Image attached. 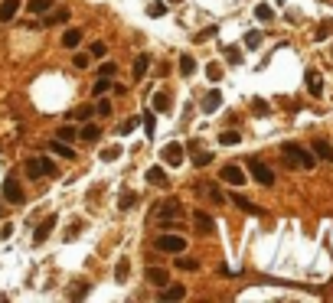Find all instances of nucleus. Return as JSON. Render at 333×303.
I'll list each match as a JSON object with an SVG mask.
<instances>
[{"label":"nucleus","instance_id":"1","mask_svg":"<svg viewBox=\"0 0 333 303\" xmlns=\"http://www.w3.org/2000/svg\"><path fill=\"white\" fill-rule=\"evenodd\" d=\"M281 154H284V160H287L291 166H301V170H314V163H317L314 150L301 147V144H294V140H287V144L281 147Z\"/></svg>","mask_w":333,"mask_h":303},{"label":"nucleus","instance_id":"2","mask_svg":"<svg viewBox=\"0 0 333 303\" xmlns=\"http://www.w3.org/2000/svg\"><path fill=\"white\" fill-rule=\"evenodd\" d=\"M183 219V206H180L177 199H164L160 206L154 209V222H160V225H177V222Z\"/></svg>","mask_w":333,"mask_h":303},{"label":"nucleus","instance_id":"3","mask_svg":"<svg viewBox=\"0 0 333 303\" xmlns=\"http://www.w3.org/2000/svg\"><path fill=\"white\" fill-rule=\"evenodd\" d=\"M26 176H33V180L56 176V163H52L49 157H33V160H26Z\"/></svg>","mask_w":333,"mask_h":303},{"label":"nucleus","instance_id":"4","mask_svg":"<svg viewBox=\"0 0 333 303\" xmlns=\"http://www.w3.org/2000/svg\"><path fill=\"white\" fill-rule=\"evenodd\" d=\"M248 173H251V180H255L258 186H275V170L268 163H262V160H248Z\"/></svg>","mask_w":333,"mask_h":303},{"label":"nucleus","instance_id":"5","mask_svg":"<svg viewBox=\"0 0 333 303\" xmlns=\"http://www.w3.org/2000/svg\"><path fill=\"white\" fill-rule=\"evenodd\" d=\"M154 248L157 251H170V254H183L186 251V238L183 235H157Z\"/></svg>","mask_w":333,"mask_h":303},{"label":"nucleus","instance_id":"6","mask_svg":"<svg viewBox=\"0 0 333 303\" xmlns=\"http://www.w3.org/2000/svg\"><path fill=\"white\" fill-rule=\"evenodd\" d=\"M4 199L13 202V206H23V186H20L16 176H7L4 180Z\"/></svg>","mask_w":333,"mask_h":303},{"label":"nucleus","instance_id":"7","mask_svg":"<svg viewBox=\"0 0 333 303\" xmlns=\"http://www.w3.org/2000/svg\"><path fill=\"white\" fill-rule=\"evenodd\" d=\"M219 180H222V183H229V186H242V183L248 180V176H245V170H242V166L226 163V166L219 170Z\"/></svg>","mask_w":333,"mask_h":303},{"label":"nucleus","instance_id":"8","mask_svg":"<svg viewBox=\"0 0 333 303\" xmlns=\"http://www.w3.org/2000/svg\"><path fill=\"white\" fill-rule=\"evenodd\" d=\"M160 157H164L167 166H180V163H183V157H186V147L173 140V144H167L164 150H160Z\"/></svg>","mask_w":333,"mask_h":303},{"label":"nucleus","instance_id":"9","mask_svg":"<svg viewBox=\"0 0 333 303\" xmlns=\"http://www.w3.org/2000/svg\"><path fill=\"white\" fill-rule=\"evenodd\" d=\"M144 180H147L150 186H160V189H167V186H170V176L164 173V166H150V170L144 173Z\"/></svg>","mask_w":333,"mask_h":303},{"label":"nucleus","instance_id":"10","mask_svg":"<svg viewBox=\"0 0 333 303\" xmlns=\"http://www.w3.org/2000/svg\"><path fill=\"white\" fill-rule=\"evenodd\" d=\"M200 108H203V114H216L222 108V95L216 92V88H212V92H206V98L200 101Z\"/></svg>","mask_w":333,"mask_h":303},{"label":"nucleus","instance_id":"11","mask_svg":"<svg viewBox=\"0 0 333 303\" xmlns=\"http://www.w3.org/2000/svg\"><path fill=\"white\" fill-rule=\"evenodd\" d=\"M310 150H314V157H320V160H327V163H333V144H330V140L317 137V140L310 144Z\"/></svg>","mask_w":333,"mask_h":303},{"label":"nucleus","instance_id":"12","mask_svg":"<svg viewBox=\"0 0 333 303\" xmlns=\"http://www.w3.org/2000/svg\"><path fill=\"white\" fill-rule=\"evenodd\" d=\"M56 222H59L56 215H49V219H43V222H40V228H36V235H33V242H36V245H43V242H46V238H49V231H52V228H56Z\"/></svg>","mask_w":333,"mask_h":303},{"label":"nucleus","instance_id":"13","mask_svg":"<svg viewBox=\"0 0 333 303\" xmlns=\"http://www.w3.org/2000/svg\"><path fill=\"white\" fill-rule=\"evenodd\" d=\"M193 222H196V231H200V235H212L216 231V222L206 215V212H193Z\"/></svg>","mask_w":333,"mask_h":303},{"label":"nucleus","instance_id":"14","mask_svg":"<svg viewBox=\"0 0 333 303\" xmlns=\"http://www.w3.org/2000/svg\"><path fill=\"white\" fill-rule=\"evenodd\" d=\"M304 82H307V92H310L314 98H320V95H323V78H320V72H314V69H310Z\"/></svg>","mask_w":333,"mask_h":303},{"label":"nucleus","instance_id":"15","mask_svg":"<svg viewBox=\"0 0 333 303\" xmlns=\"http://www.w3.org/2000/svg\"><path fill=\"white\" fill-rule=\"evenodd\" d=\"M16 10H20V0H4L0 4V23H10L16 16Z\"/></svg>","mask_w":333,"mask_h":303},{"label":"nucleus","instance_id":"16","mask_svg":"<svg viewBox=\"0 0 333 303\" xmlns=\"http://www.w3.org/2000/svg\"><path fill=\"white\" fill-rule=\"evenodd\" d=\"M49 150H56V154H59V157H66V160L75 157V147H72L69 140H59V137H56V140H49Z\"/></svg>","mask_w":333,"mask_h":303},{"label":"nucleus","instance_id":"17","mask_svg":"<svg viewBox=\"0 0 333 303\" xmlns=\"http://www.w3.org/2000/svg\"><path fill=\"white\" fill-rule=\"evenodd\" d=\"M196 189H200V192H206V196H209L212 202H219V206H222V202H226V196H222V189H219V186H216V183H200V186H196Z\"/></svg>","mask_w":333,"mask_h":303},{"label":"nucleus","instance_id":"18","mask_svg":"<svg viewBox=\"0 0 333 303\" xmlns=\"http://www.w3.org/2000/svg\"><path fill=\"white\" fill-rule=\"evenodd\" d=\"M147 69H150V56H144V52H141V56L134 59V82H141V78L147 75Z\"/></svg>","mask_w":333,"mask_h":303},{"label":"nucleus","instance_id":"19","mask_svg":"<svg viewBox=\"0 0 333 303\" xmlns=\"http://www.w3.org/2000/svg\"><path fill=\"white\" fill-rule=\"evenodd\" d=\"M232 202H236V206H239L242 212H248V215H262V209H258L255 202H248L245 196H232Z\"/></svg>","mask_w":333,"mask_h":303},{"label":"nucleus","instance_id":"20","mask_svg":"<svg viewBox=\"0 0 333 303\" xmlns=\"http://www.w3.org/2000/svg\"><path fill=\"white\" fill-rule=\"evenodd\" d=\"M79 42H82V30H66L62 33V46L66 49H75Z\"/></svg>","mask_w":333,"mask_h":303},{"label":"nucleus","instance_id":"21","mask_svg":"<svg viewBox=\"0 0 333 303\" xmlns=\"http://www.w3.org/2000/svg\"><path fill=\"white\" fill-rule=\"evenodd\" d=\"M196 72V59L190 56V52H186V56H180V75H183V78H190Z\"/></svg>","mask_w":333,"mask_h":303},{"label":"nucleus","instance_id":"22","mask_svg":"<svg viewBox=\"0 0 333 303\" xmlns=\"http://www.w3.org/2000/svg\"><path fill=\"white\" fill-rule=\"evenodd\" d=\"M147 280L154 284V287H167V271H160V267H147Z\"/></svg>","mask_w":333,"mask_h":303},{"label":"nucleus","instance_id":"23","mask_svg":"<svg viewBox=\"0 0 333 303\" xmlns=\"http://www.w3.org/2000/svg\"><path fill=\"white\" fill-rule=\"evenodd\" d=\"M134 206H138V192L124 189V192L118 196V209H124V212H128V209H134Z\"/></svg>","mask_w":333,"mask_h":303},{"label":"nucleus","instance_id":"24","mask_svg":"<svg viewBox=\"0 0 333 303\" xmlns=\"http://www.w3.org/2000/svg\"><path fill=\"white\" fill-rule=\"evenodd\" d=\"M164 300H183L186 297V287L183 284H173V287H164V293H160Z\"/></svg>","mask_w":333,"mask_h":303},{"label":"nucleus","instance_id":"25","mask_svg":"<svg viewBox=\"0 0 333 303\" xmlns=\"http://www.w3.org/2000/svg\"><path fill=\"white\" fill-rule=\"evenodd\" d=\"M141 124H144V131H147V137H154V134H157V114L154 111H144Z\"/></svg>","mask_w":333,"mask_h":303},{"label":"nucleus","instance_id":"26","mask_svg":"<svg viewBox=\"0 0 333 303\" xmlns=\"http://www.w3.org/2000/svg\"><path fill=\"white\" fill-rule=\"evenodd\" d=\"M128 274H131V264H128V257H121L118 267H114V280L124 284V280H128Z\"/></svg>","mask_w":333,"mask_h":303},{"label":"nucleus","instance_id":"27","mask_svg":"<svg viewBox=\"0 0 333 303\" xmlns=\"http://www.w3.org/2000/svg\"><path fill=\"white\" fill-rule=\"evenodd\" d=\"M255 20H262V23H271V20H275V10H271L268 4H258V7H255Z\"/></svg>","mask_w":333,"mask_h":303},{"label":"nucleus","instance_id":"28","mask_svg":"<svg viewBox=\"0 0 333 303\" xmlns=\"http://www.w3.org/2000/svg\"><path fill=\"white\" fill-rule=\"evenodd\" d=\"M239 140H242L239 131H222V134H219V144H222V147H232V144H239Z\"/></svg>","mask_w":333,"mask_h":303},{"label":"nucleus","instance_id":"29","mask_svg":"<svg viewBox=\"0 0 333 303\" xmlns=\"http://www.w3.org/2000/svg\"><path fill=\"white\" fill-rule=\"evenodd\" d=\"M88 56H92V59H105L108 56V46H105L102 39H95L92 46H88Z\"/></svg>","mask_w":333,"mask_h":303},{"label":"nucleus","instance_id":"30","mask_svg":"<svg viewBox=\"0 0 333 303\" xmlns=\"http://www.w3.org/2000/svg\"><path fill=\"white\" fill-rule=\"evenodd\" d=\"M177 267L180 271H200V261H196V257H180L177 254Z\"/></svg>","mask_w":333,"mask_h":303},{"label":"nucleus","instance_id":"31","mask_svg":"<svg viewBox=\"0 0 333 303\" xmlns=\"http://www.w3.org/2000/svg\"><path fill=\"white\" fill-rule=\"evenodd\" d=\"M147 13H150V16H164V13H167V0H150V4H147Z\"/></svg>","mask_w":333,"mask_h":303},{"label":"nucleus","instance_id":"32","mask_svg":"<svg viewBox=\"0 0 333 303\" xmlns=\"http://www.w3.org/2000/svg\"><path fill=\"white\" fill-rule=\"evenodd\" d=\"M98 157H102L105 163H114V160L121 157V147H105V150H98Z\"/></svg>","mask_w":333,"mask_h":303},{"label":"nucleus","instance_id":"33","mask_svg":"<svg viewBox=\"0 0 333 303\" xmlns=\"http://www.w3.org/2000/svg\"><path fill=\"white\" fill-rule=\"evenodd\" d=\"M258 46H262V33H258V30H248V33H245V49H258Z\"/></svg>","mask_w":333,"mask_h":303},{"label":"nucleus","instance_id":"34","mask_svg":"<svg viewBox=\"0 0 333 303\" xmlns=\"http://www.w3.org/2000/svg\"><path fill=\"white\" fill-rule=\"evenodd\" d=\"M98 134H102V131H98V124H85V127L79 131V137H82V140H98Z\"/></svg>","mask_w":333,"mask_h":303},{"label":"nucleus","instance_id":"35","mask_svg":"<svg viewBox=\"0 0 333 303\" xmlns=\"http://www.w3.org/2000/svg\"><path fill=\"white\" fill-rule=\"evenodd\" d=\"M154 98V111H170V98L164 92H157V95H150Z\"/></svg>","mask_w":333,"mask_h":303},{"label":"nucleus","instance_id":"36","mask_svg":"<svg viewBox=\"0 0 333 303\" xmlns=\"http://www.w3.org/2000/svg\"><path fill=\"white\" fill-rule=\"evenodd\" d=\"M95 114H98V118H108V114H111V101H108V98H102V95H98V104H95Z\"/></svg>","mask_w":333,"mask_h":303},{"label":"nucleus","instance_id":"37","mask_svg":"<svg viewBox=\"0 0 333 303\" xmlns=\"http://www.w3.org/2000/svg\"><path fill=\"white\" fill-rule=\"evenodd\" d=\"M138 124H141V118H128V121H124L121 127H118V134H121V137H128V134L138 131Z\"/></svg>","mask_w":333,"mask_h":303},{"label":"nucleus","instance_id":"38","mask_svg":"<svg viewBox=\"0 0 333 303\" xmlns=\"http://www.w3.org/2000/svg\"><path fill=\"white\" fill-rule=\"evenodd\" d=\"M26 7H30L33 13H46L49 7H52V0H30V4H26Z\"/></svg>","mask_w":333,"mask_h":303},{"label":"nucleus","instance_id":"39","mask_svg":"<svg viewBox=\"0 0 333 303\" xmlns=\"http://www.w3.org/2000/svg\"><path fill=\"white\" fill-rule=\"evenodd\" d=\"M206 75H209V82H219L222 78V66L219 62H209V66H206Z\"/></svg>","mask_w":333,"mask_h":303},{"label":"nucleus","instance_id":"40","mask_svg":"<svg viewBox=\"0 0 333 303\" xmlns=\"http://www.w3.org/2000/svg\"><path fill=\"white\" fill-rule=\"evenodd\" d=\"M92 114H95V108H92V104H79V108H75V118H79V121H88Z\"/></svg>","mask_w":333,"mask_h":303},{"label":"nucleus","instance_id":"41","mask_svg":"<svg viewBox=\"0 0 333 303\" xmlns=\"http://www.w3.org/2000/svg\"><path fill=\"white\" fill-rule=\"evenodd\" d=\"M108 88H111V78H105V75H102V78L95 82V88H92V92H95V98H98V95H105Z\"/></svg>","mask_w":333,"mask_h":303},{"label":"nucleus","instance_id":"42","mask_svg":"<svg viewBox=\"0 0 333 303\" xmlns=\"http://www.w3.org/2000/svg\"><path fill=\"white\" fill-rule=\"evenodd\" d=\"M56 137H59V140H69V144H72V140L79 137V131H75V127H59V134H56Z\"/></svg>","mask_w":333,"mask_h":303},{"label":"nucleus","instance_id":"43","mask_svg":"<svg viewBox=\"0 0 333 303\" xmlns=\"http://www.w3.org/2000/svg\"><path fill=\"white\" fill-rule=\"evenodd\" d=\"M226 59L232 62V66H239V62H242V49H236V46H226Z\"/></svg>","mask_w":333,"mask_h":303},{"label":"nucleus","instance_id":"44","mask_svg":"<svg viewBox=\"0 0 333 303\" xmlns=\"http://www.w3.org/2000/svg\"><path fill=\"white\" fill-rule=\"evenodd\" d=\"M98 72H102L105 78H114V72H118V66H114V62H102V69H98Z\"/></svg>","mask_w":333,"mask_h":303},{"label":"nucleus","instance_id":"45","mask_svg":"<svg viewBox=\"0 0 333 303\" xmlns=\"http://www.w3.org/2000/svg\"><path fill=\"white\" fill-rule=\"evenodd\" d=\"M251 111H255V114H268V101H262V98H255V101H251Z\"/></svg>","mask_w":333,"mask_h":303},{"label":"nucleus","instance_id":"46","mask_svg":"<svg viewBox=\"0 0 333 303\" xmlns=\"http://www.w3.org/2000/svg\"><path fill=\"white\" fill-rule=\"evenodd\" d=\"M212 160V154H193V166H206Z\"/></svg>","mask_w":333,"mask_h":303},{"label":"nucleus","instance_id":"47","mask_svg":"<svg viewBox=\"0 0 333 303\" xmlns=\"http://www.w3.org/2000/svg\"><path fill=\"white\" fill-rule=\"evenodd\" d=\"M88 62H92V56H88V52H79V56H75V66H79V69H85Z\"/></svg>","mask_w":333,"mask_h":303},{"label":"nucleus","instance_id":"48","mask_svg":"<svg viewBox=\"0 0 333 303\" xmlns=\"http://www.w3.org/2000/svg\"><path fill=\"white\" fill-rule=\"evenodd\" d=\"M66 20H69V10H59L56 16H49V20H46V23H66Z\"/></svg>","mask_w":333,"mask_h":303},{"label":"nucleus","instance_id":"49","mask_svg":"<svg viewBox=\"0 0 333 303\" xmlns=\"http://www.w3.org/2000/svg\"><path fill=\"white\" fill-rule=\"evenodd\" d=\"M167 4H183V0H167Z\"/></svg>","mask_w":333,"mask_h":303},{"label":"nucleus","instance_id":"50","mask_svg":"<svg viewBox=\"0 0 333 303\" xmlns=\"http://www.w3.org/2000/svg\"><path fill=\"white\" fill-rule=\"evenodd\" d=\"M0 215H4V209H0Z\"/></svg>","mask_w":333,"mask_h":303}]
</instances>
